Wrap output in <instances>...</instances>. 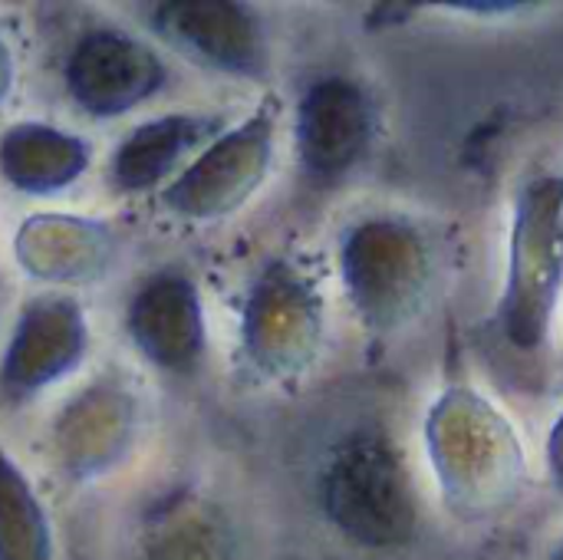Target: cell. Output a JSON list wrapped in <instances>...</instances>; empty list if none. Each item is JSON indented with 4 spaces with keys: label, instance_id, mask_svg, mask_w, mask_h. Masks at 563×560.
I'll list each match as a JSON object with an SVG mask.
<instances>
[{
    "label": "cell",
    "instance_id": "cell-1",
    "mask_svg": "<svg viewBox=\"0 0 563 560\" xmlns=\"http://www.w3.org/2000/svg\"><path fill=\"white\" fill-rule=\"evenodd\" d=\"M317 495L327 521L363 548L406 545L419 521L409 472L376 432H353L330 452Z\"/></svg>",
    "mask_w": 563,
    "mask_h": 560
},
{
    "label": "cell",
    "instance_id": "cell-2",
    "mask_svg": "<svg viewBox=\"0 0 563 560\" xmlns=\"http://www.w3.org/2000/svg\"><path fill=\"white\" fill-rule=\"evenodd\" d=\"M238 330L241 356L257 380H297L313 363L323 337L320 281L297 261H267L241 300Z\"/></svg>",
    "mask_w": 563,
    "mask_h": 560
},
{
    "label": "cell",
    "instance_id": "cell-3",
    "mask_svg": "<svg viewBox=\"0 0 563 560\" xmlns=\"http://www.w3.org/2000/svg\"><path fill=\"white\" fill-rule=\"evenodd\" d=\"M280 102L261 99L238 125H224L162 191L165 211L181 221L214 224L241 211L267 182L277 152Z\"/></svg>",
    "mask_w": 563,
    "mask_h": 560
},
{
    "label": "cell",
    "instance_id": "cell-4",
    "mask_svg": "<svg viewBox=\"0 0 563 560\" xmlns=\"http://www.w3.org/2000/svg\"><path fill=\"white\" fill-rule=\"evenodd\" d=\"M340 281L356 317L376 330L409 323L432 284V257L422 234L396 218H366L340 241Z\"/></svg>",
    "mask_w": 563,
    "mask_h": 560
},
{
    "label": "cell",
    "instance_id": "cell-5",
    "mask_svg": "<svg viewBox=\"0 0 563 560\" xmlns=\"http://www.w3.org/2000/svg\"><path fill=\"white\" fill-rule=\"evenodd\" d=\"M563 290V178H544L521 191L511 228L508 287L501 323L511 343L538 347L548 337Z\"/></svg>",
    "mask_w": 563,
    "mask_h": 560
},
{
    "label": "cell",
    "instance_id": "cell-6",
    "mask_svg": "<svg viewBox=\"0 0 563 560\" xmlns=\"http://www.w3.org/2000/svg\"><path fill=\"white\" fill-rule=\"evenodd\" d=\"M89 353L82 304L63 290H43L20 304L0 350V403L16 409L73 376Z\"/></svg>",
    "mask_w": 563,
    "mask_h": 560
},
{
    "label": "cell",
    "instance_id": "cell-7",
    "mask_svg": "<svg viewBox=\"0 0 563 560\" xmlns=\"http://www.w3.org/2000/svg\"><path fill=\"white\" fill-rule=\"evenodd\" d=\"M168 83L158 50L125 30H86L63 63V86L73 106L92 119H119L148 102Z\"/></svg>",
    "mask_w": 563,
    "mask_h": 560
},
{
    "label": "cell",
    "instance_id": "cell-8",
    "mask_svg": "<svg viewBox=\"0 0 563 560\" xmlns=\"http://www.w3.org/2000/svg\"><path fill=\"white\" fill-rule=\"evenodd\" d=\"M125 333L148 366L191 380L208 356V314L195 277L178 267L148 274L125 304Z\"/></svg>",
    "mask_w": 563,
    "mask_h": 560
},
{
    "label": "cell",
    "instance_id": "cell-9",
    "mask_svg": "<svg viewBox=\"0 0 563 560\" xmlns=\"http://www.w3.org/2000/svg\"><path fill=\"white\" fill-rule=\"evenodd\" d=\"M148 26L168 46L208 69L241 79H264L271 69L264 20L247 3L168 0L152 7Z\"/></svg>",
    "mask_w": 563,
    "mask_h": 560
},
{
    "label": "cell",
    "instance_id": "cell-10",
    "mask_svg": "<svg viewBox=\"0 0 563 560\" xmlns=\"http://www.w3.org/2000/svg\"><path fill=\"white\" fill-rule=\"evenodd\" d=\"M373 129V102L360 83L346 76H323L310 83L294 116V142L303 175L313 182H336L350 175L369 152Z\"/></svg>",
    "mask_w": 563,
    "mask_h": 560
},
{
    "label": "cell",
    "instance_id": "cell-11",
    "mask_svg": "<svg viewBox=\"0 0 563 560\" xmlns=\"http://www.w3.org/2000/svg\"><path fill=\"white\" fill-rule=\"evenodd\" d=\"M139 399L122 380H92L63 406L53 426V452L73 482H92L112 472L135 446Z\"/></svg>",
    "mask_w": 563,
    "mask_h": 560
},
{
    "label": "cell",
    "instance_id": "cell-12",
    "mask_svg": "<svg viewBox=\"0 0 563 560\" xmlns=\"http://www.w3.org/2000/svg\"><path fill=\"white\" fill-rule=\"evenodd\" d=\"M218 132L221 116L205 112H165L132 125L109 158V182L122 195H142L165 188Z\"/></svg>",
    "mask_w": 563,
    "mask_h": 560
},
{
    "label": "cell",
    "instance_id": "cell-13",
    "mask_svg": "<svg viewBox=\"0 0 563 560\" xmlns=\"http://www.w3.org/2000/svg\"><path fill=\"white\" fill-rule=\"evenodd\" d=\"M92 165V145L82 135L49 122H13L0 135V175L10 188L30 198L66 191Z\"/></svg>",
    "mask_w": 563,
    "mask_h": 560
},
{
    "label": "cell",
    "instance_id": "cell-14",
    "mask_svg": "<svg viewBox=\"0 0 563 560\" xmlns=\"http://www.w3.org/2000/svg\"><path fill=\"white\" fill-rule=\"evenodd\" d=\"M16 261L40 281H96L112 251L102 221L73 215H33L16 231Z\"/></svg>",
    "mask_w": 563,
    "mask_h": 560
},
{
    "label": "cell",
    "instance_id": "cell-15",
    "mask_svg": "<svg viewBox=\"0 0 563 560\" xmlns=\"http://www.w3.org/2000/svg\"><path fill=\"white\" fill-rule=\"evenodd\" d=\"M53 525L26 472L0 442V560H53Z\"/></svg>",
    "mask_w": 563,
    "mask_h": 560
},
{
    "label": "cell",
    "instance_id": "cell-16",
    "mask_svg": "<svg viewBox=\"0 0 563 560\" xmlns=\"http://www.w3.org/2000/svg\"><path fill=\"white\" fill-rule=\"evenodd\" d=\"M10 89H13V56H10L7 43L0 40V106L7 102Z\"/></svg>",
    "mask_w": 563,
    "mask_h": 560
},
{
    "label": "cell",
    "instance_id": "cell-17",
    "mask_svg": "<svg viewBox=\"0 0 563 560\" xmlns=\"http://www.w3.org/2000/svg\"><path fill=\"white\" fill-rule=\"evenodd\" d=\"M551 560H563V538H561V545L554 548V554H551Z\"/></svg>",
    "mask_w": 563,
    "mask_h": 560
}]
</instances>
